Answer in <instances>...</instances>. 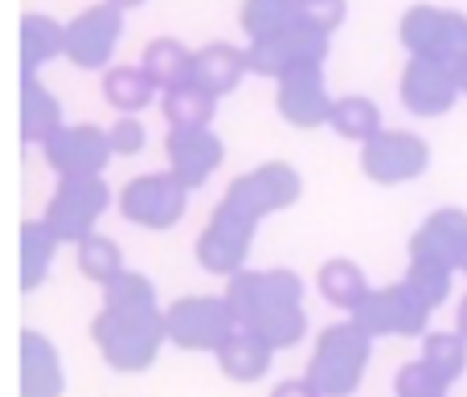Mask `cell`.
Listing matches in <instances>:
<instances>
[{"instance_id": "cell-1", "label": "cell", "mask_w": 467, "mask_h": 397, "mask_svg": "<svg viewBox=\"0 0 467 397\" xmlns=\"http://www.w3.org/2000/svg\"><path fill=\"white\" fill-rule=\"evenodd\" d=\"M123 8L111 0L87 5L78 16L66 21V62L78 70H111V57L123 37Z\"/></svg>"}, {"instance_id": "cell-2", "label": "cell", "mask_w": 467, "mask_h": 397, "mask_svg": "<svg viewBox=\"0 0 467 397\" xmlns=\"http://www.w3.org/2000/svg\"><path fill=\"white\" fill-rule=\"evenodd\" d=\"M431 168V144L414 131L386 127L361 148V172L381 188L410 185Z\"/></svg>"}, {"instance_id": "cell-3", "label": "cell", "mask_w": 467, "mask_h": 397, "mask_svg": "<svg viewBox=\"0 0 467 397\" xmlns=\"http://www.w3.org/2000/svg\"><path fill=\"white\" fill-rule=\"evenodd\" d=\"M185 205H189V188L181 185L169 168L140 172V177H131L128 185L119 188V213L144 229L177 226V221L185 218Z\"/></svg>"}, {"instance_id": "cell-4", "label": "cell", "mask_w": 467, "mask_h": 397, "mask_svg": "<svg viewBox=\"0 0 467 397\" xmlns=\"http://www.w3.org/2000/svg\"><path fill=\"white\" fill-rule=\"evenodd\" d=\"M107 205H111V188L103 177L57 180V188L49 193L46 221L62 242H82V238L95 234V221L103 218Z\"/></svg>"}, {"instance_id": "cell-5", "label": "cell", "mask_w": 467, "mask_h": 397, "mask_svg": "<svg viewBox=\"0 0 467 397\" xmlns=\"http://www.w3.org/2000/svg\"><path fill=\"white\" fill-rule=\"evenodd\" d=\"M460 78L451 66H443L439 57H406L402 82H398V98L410 115L419 119H443L455 103H460Z\"/></svg>"}, {"instance_id": "cell-6", "label": "cell", "mask_w": 467, "mask_h": 397, "mask_svg": "<svg viewBox=\"0 0 467 397\" xmlns=\"http://www.w3.org/2000/svg\"><path fill=\"white\" fill-rule=\"evenodd\" d=\"M46 164L57 172V180L74 177H103L107 160H111V136L99 123H66L46 148H41Z\"/></svg>"}, {"instance_id": "cell-7", "label": "cell", "mask_w": 467, "mask_h": 397, "mask_svg": "<svg viewBox=\"0 0 467 397\" xmlns=\"http://www.w3.org/2000/svg\"><path fill=\"white\" fill-rule=\"evenodd\" d=\"M328 41L316 29H307L304 21H296L291 29L271 33V37H254L246 46L250 54V74H263V78L279 82L287 70L296 66H312V62H328Z\"/></svg>"}, {"instance_id": "cell-8", "label": "cell", "mask_w": 467, "mask_h": 397, "mask_svg": "<svg viewBox=\"0 0 467 397\" xmlns=\"http://www.w3.org/2000/svg\"><path fill=\"white\" fill-rule=\"evenodd\" d=\"M332 103L337 98L328 95V82H324V62L296 66V70H287L275 82V107H279V115L291 127L304 131L324 127L332 119Z\"/></svg>"}, {"instance_id": "cell-9", "label": "cell", "mask_w": 467, "mask_h": 397, "mask_svg": "<svg viewBox=\"0 0 467 397\" xmlns=\"http://www.w3.org/2000/svg\"><path fill=\"white\" fill-rule=\"evenodd\" d=\"M164 156H169V172L193 193V188L210 185V177L222 168L226 144L213 136V127H189V131L169 127V136H164Z\"/></svg>"}, {"instance_id": "cell-10", "label": "cell", "mask_w": 467, "mask_h": 397, "mask_svg": "<svg viewBox=\"0 0 467 397\" xmlns=\"http://www.w3.org/2000/svg\"><path fill=\"white\" fill-rule=\"evenodd\" d=\"M254 226H258V221L250 218V213H242L238 205H230L226 197H222L218 209H213V218H210V226H205V234H202L197 254H202L213 270H230L234 262L246 254L250 229H254Z\"/></svg>"}, {"instance_id": "cell-11", "label": "cell", "mask_w": 467, "mask_h": 397, "mask_svg": "<svg viewBox=\"0 0 467 397\" xmlns=\"http://www.w3.org/2000/svg\"><path fill=\"white\" fill-rule=\"evenodd\" d=\"M246 74H250V54L242 46H230V41H205L202 49H193V82L202 90H210L213 98L238 90Z\"/></svg>"}, {"instance_id": "cell-12", "label": "cell", "mask_w": 467, "mask_h": 397, "mask_svg": "<svg viewBox=\"0 0 467 397\" xmlns=\"http://www.w3.org/2000/svg\"><path fill=\"white\" fill-rule=\"evenodd\" d=\"M414 259L431 262H467V213L463 209H435L419 226L410 242Z\"/></svg>"}, {"instance_id": "cell-13", "label": "cell", "mask_w": 467, "mask_h": 397, "mask_svg": "<svg viewBox=\"0 0 467 397\" xmlns=\"http://www.w3.org/2000/svg\"><path fill=\"white\" fill-rule=\"evenodd\" d=\"M62 127H66V119H62L57 95L37 78V74H25L21 78V139L25 144L46 148Z\"/></svg>"}, {"instance_id": "cell-14", "label": "cell", "mask_w": 467, "mask_h": 397, "mask_svg": "<svg viewBox=\"0 0 467 397\" xmlns=\"http://www.w3.org/2000/svg\"><path fill=\"white\" fill-rule=\"evenodd\" d=\"M451 21H455V8H439V5L406 8L402 21H398V41H402L406 57H439Z\"/></svg>"}, {"instance_id": "cell-15", "label": "cell", "mask_w": 467, "mask_h": 397, "mask_svg": "<svg viewBox=\"0 0 467 397\" xmlns=\"http://www.w3.org/2000/svg\"><path fill=\"white\" fill-rule=\"evenodd\" d=\"M103 98L107 107H115L119 115H140L144 107H152L161 98V87L152 82V74L144 66L119 62L111 70H103Z\"/></svg>"}, {"instance_id": "cell-16", "label": "cell", "mask_w": 467, "mask_h": 397, "mask_svg": "<svg viewBox=\"0 0 467 397\" xmlns=\"http://www.w3.org/2000/svg\"><path fill=\"white\" fill-rule=\"evenodd\" d=\"M54 57H66V25L49 13H25L21 16V78L37 74Z\"/></svg>"}, {"instance_id": "cell-17", "label": "cell", "mask_w": 467, "mask_h": 397, "mask_svg": "<svg viewBox=\"0 0 467 397\" xmlns=\"http://www.w3.org/2000/svg\"><path fill=\"white\" fill-rule=\"evenodd\" d=\"M140 66L152 74V82L161 87V95L172 90V87L193 82V49H189L181 37H152L144 46V54H140Z\"/></svg>"}, {"instance_id": "cell-18", "label": "cell", "mask_w": 467, "mask_h": 397, "mask_svg": "<svg viewBox=\"0 0 467 397\" xmlns=\"http://www.w3.org/2000/svg\"><path fill=\"white\" fill-rule=\"evenodd\" d=\"M328 127L337 131L340 139H348V144L365 148L378 131H386V123H381V107L373 103L369 95H340L337 103H332Z\"/></svg>"}, {"instance_id": "cell-19", "label": "cell", "mask_w": 467, "mask_h": 397, "mask_svg": "<svg viewBox=\"0 0 467 397\" xmlns=\"http://www.w3.org/2000/svg\"><path fill=\"white\" fill-rule=\"evenodd\" d=\"M161 111L169 127H210L213 115H218V98L210 90H202L197 82H185V87H172L161 95Z\"/></svg>"}, {"instance_id": "cell-20", "label": "cell", "mask_w": 467, "mask_h": 397, "mask_svg": "<svg viewBox=\"0 0 467 397\" xmlns=\"http://www.w3.org/2000/svg\"><path fill=\"white\" fill-rule=\"evenodd\" d=\"M238 21L250 41L271 37V33H283L299 21V0H242Z\"/></svg>"}, {"instance_id": "cell-21", "label": "cell", "mask_w": 467, "mask_h": 397, "mask_svg": "<svg viewBox=\"0 0 467 397\" xmlns=\"http://www.w3.org/2000/svg\"><path fill=\"white\" fill-rule=\"evenodd\" d=\"M57 242H62V238L49 229L46 218H41V221H25V226H21V246H25V270H29V275H25V283H37Z\"/></svg>"}, {"instance_id": "cell-22", "label": "cell", "mask_w": 467, "mask_h": 397, "mask_svg": "<svg viewBox=\"0 0 467 397\" xmlns=\"http://www.w3.org/2000/svg\"><path fill=\"white\" fill-rule=\"evenodd\" d=\"M78 267L87 279H115L119 275V246L103 234H90L78 242Z\"/></svg>"}, {"instance_id": "cell-23", "label": "cell", "mask_w": 467, "mask_h": 397, "mask_svg": "<svg viewBox=\"0 0 467 397\" xmlns=\"http://www.w3.org/2000/svg\"><path fill=\"white\" fill-rule=\"evenodd\" d=\"M320 287H324V295H328V300L357 303V300H361V291H365V279H361V270H357L348 259H332V262H324V270H320Z\"/></svg>"}, {"instance_id": "cell-24", "label": "cell", "mask_w": 467, "mask_h": 397, "mask_svg": "<svg viewBox=\"0 0 467 397\" xmlns=\"http://www.w3.org/2000/svg\"><path fill=\"white\" fill-rule=\"evenodd\" d=\"M345 16H348L345 0H299V21L307 29H316L320 37H332L345 25Z\"/></svg>"}, {"instance_id": "cell-25", "label": "cell", "mask_w": 467, "mask_h": 397, "mask_svg": "<svg viewBox=\"0 0 467 397\" xmlns=\"http://www.w3.org/2000/svg\"><path fill=\"white\" fill-rule=\"evenodd\" d=\"M439 62L451 66L455 78H460V90L467 95V16L463 13H455L451 29H447L443 49H439Z\"/></svg>"}, {"instance_id": "cell-26", "label": "cell", "mask_w": 467, "mask_h": 397, "mask_svg": "<svg viewBox=\"0 0 467 397\" xmlns=\"http://www.w3.org/2000/svg\"><path fill=\"white\" fill-rule=\"evenodd\" d=\"M107 136H111V152L128 156V160L148 148V131H144V123H140V115H119V119L107 127Z\"/></svg>"}, {"instance_id": "cell-27", "label": "cell", "mask_w": 467, "mask_h": 397, "mask_svg": "<svg viewBox=\"0 0 467 397\" xmlns=\"http://www.w3.org/2000/svg\"><path fill=\"white\" fill-rule=\"evenodd\" d=\"M115 8H123V13H131V8H140V5H148V0H111Z\"/></svg>"}, {"instance_id": "cell-28", "label": "cell", "mask_w": 467, "mask_h": 397, "mask_svg": "<svg viewBox=\"0 0 467 397\" xmlns=\"http://www.w3.org/2000/svg\"><path fill=\"white\" fill-rule=\"evenodd\" d=\"M460 328L467 332V300H463V308H460Z\"/></svg>"}]
</instances>
